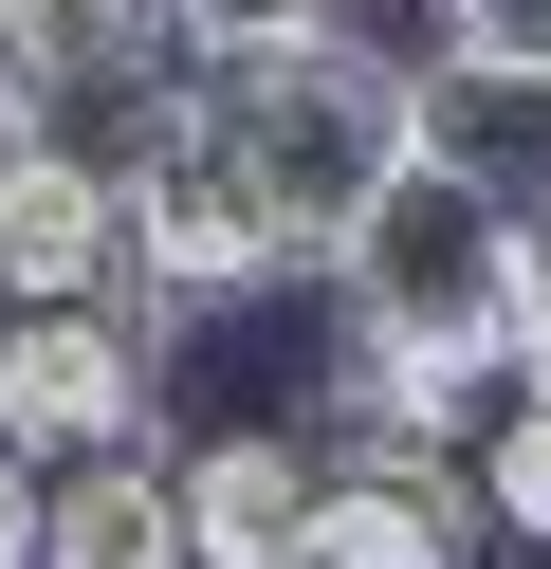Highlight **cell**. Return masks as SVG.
I'll use <instances>...</instances> for the list:
<instances>
[{
  "label": "cell",
  "mask_w": 551,
  "mask_h": 569,
  "mask_svg": "<svg viewBox=\"0 0 551 569\" xmlns=\"http://www.w3.org/2000/svg\"><path fill=\"white\" fill-rule=\"evenodd\" d=\"M110 184H129V295H184V312H203V295H257V276L294 258L203 74H147V92H129V148H110Z\"/></svg>",
  "instance_id": "3957f363"
},
{
  "label": "cell",
  "mask_w": 551,
  "mask_h": 569,
  "mask_svg": "<svg viewBox=\"0 0 551 569\" xmlns=\"http://www.w3.org/2000/svg\"><path fill=\"white\" fill-rule=\"evenodd\" d=\"M203 92H220V129H239V166H257V202H276L294 258H331V239L423 166V92H404V56H367L331 0H294V19H257L239 56H203Z\"/></svg>",
  "instance_id": "6da1fadb"
},
{
  "label": "cell",
  "mask_w": 551,
  "mask_h": 569,
  "mask_svg": "<svg viewBox=\"0 0 551 569\" xmlns=\"http://www.w3.org/2000/svg\"><path fill=\"white\" fill-rule=\"evenodd\" d=\"M184 551L203 569H313V441H276V422L184 441Z\"/></svg>",
  "instance_id": "8992f818"
},
{
  "label": "cell",
  "mask_w": 551,
  "mask_h": 569,
  "mask_svg": "<svg viewBox=\"0 0 551 569\" xmlns=\"http://www.w3.org/2000/svg\"><path fill=\"white\" fill-rule=\"evenodd\" d=\"M331 276H350L367 349H478V368H514V331H533V295H551V239L514 221L460 148H423L350 239H331Z\"/></svg>",
  "instance_id": "7a4b0ae2"
},
{
  "label": "cell",
  "mask_w": 551,
  "mask_h": 569,
  "mask_svg": "<svg viewBox=\"0 0 551 569\" xmlns=\"http://www.w3.org/2000/svg\"><path fill=\"white\" fill-rule=\"evenodd\" d=\"M313 569H460V478L404 459V441L313 478Z\"/></svg>",
  "instance_id": "ba28073f"
},
{
  "label": "cell",
  "mask_w": 551,
  "mask_h": 569,
  "mask_svg": "<svg viewBox=\"0 0 551 569\" xmlns=\"http://www.w3.org/2000/svg\"><path fill=\"white\" fill-rule=\"evenodd\" d=\"M19 295H129V184H110V148H73L56 111L0 148V312Z\"/></svg>",
  "instance_id": "5b68a950"
},
{
  "label": "cell",
  "mask_w": 551,
  "mask_h": 569,
  "mask_svg": "<svg viewBox=\"0 0 551 569\" xmlns=\"http://www.w3.org/2000/svg\"><path fill=\"white\" fill-rule=\"evenodd\" d=\"M37 569H203V551H184V459H147V441H92V459H56Z\"/></svg>",
  "instance_id": "52a82bcc"
},
{
  "label": "cell",
  "mask_w": 551,
  "mask_h": 569,
  "mask_svg": "<svg viewBox=\"0 0 551 569\" xmlns=\"http://www.w3.org/2000/svg\"><path fill=\"white\" fill-rule=\"evenodd\" d=\"M533 129H551V56H533Z\"/></svg>",
  "instance_id": "5bb4252c"
},
{
  "label": "cell",
  "mask_w": 551,
  "mask_h": 569,
  "mask_svg": "<svg viewBox=\"0 0 551 569\" xmlns=\"http://www.w3.org/2000/svg\"><path fill=\"white\" fill-rule=\"evenodd\" d=\"M37 111H56V92H37V56H19V19H0V148H19Z\"/></svg>",
  "instance_id": "7c38bea8"
},
{
  "label": "cell",
  "mask_w": 551,
  "mask_h": 569,
  "mask_svg": "<svg viewBox=\"0 0 551 569\" xmlns=\"http://www.w3.org/2000/svg\"><path fill=\"white\" fill-rule=\"evenodd\" d=\"M147 295H19L0 312V441L19 459H92L147 441Z\"/></svg>",
  "instance_id": "277c9868"
},
{
  "label": "cell",
  "mask_w": 551,
  "mask_h": 569,
  "mask_svg": "<svg viewBox=\"0 0 551 569\" xmlns=\"http://www.w3.org/2000/svg\"><path fill=\"white\" fill-rule=\"evenodd\" d=\"M514 386H533V405H551V312H533V331H514Z\"/></svg>",
  "instance_id": "4fadbf2b"
},
{
  "label": "cell",
  "mask_w": 551,
  "mask_h": 569,
  "mask_svg": "<svg viewBox=\"0 0 551 569\" xmlns=\"http://www.w3.org/2000/svg\"><path fill=\"white\" fill-rule=\"evenodd\" d=\"M478 515H496L514 551H551V405H514V422H478Z\"/></svg>",
  "instance_id": "9c48e42d"
},
{
  "label": "cell",
  "mask_w": 551,
  "mask_h": 569,
  "mask_svg": "<svg viewBox=\"0 0 551 569\" xmlns=\"http://www.w3.org/2000/svg\"><path fill=\"white\" fill-rule=\"evenodd\" d=\"M441 56H460V74H514V92H533V56H551V0H441Z\"/></svg>",
  "instance_id": "30bf717a"
},
{
  "label": "cell",
  "mask_w": 551,
  "mask_h": 569,
  "mask_svg": "<svg viewBox=\"0 0 551 569\" xmlns=\"http://www.w3.org/2000/svg\"><path fill=\"white\" fill-rule=\"evenodd\" d=\"M37 515H56V459L0 441V569H37Z\"/></svg>",
  "instance_id": "8fae6325"
},
{
  "label": "cell",
  "mask_w": 551,
  "mask_h": 569,
  "mask_svg": "<svg viewBox=\"0 0 551 569\" xmlns=\"http://www.w3.org/2000/svg\"><path fill=\"white\" fill-rule=\"evenodd\" d=\"M533 239H551V221H533Z\"/></svg>",
  "instance_id": "9a60e30c"
}]
</instances>
